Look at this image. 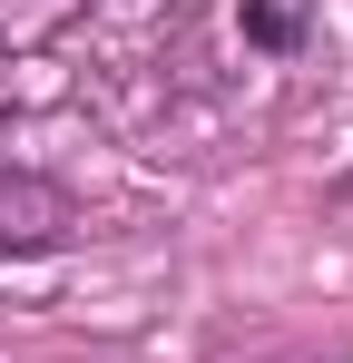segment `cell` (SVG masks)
Returning <instances> with one entry per match:
<instances>
[{
  "label": "cell",
  "mask_w": 353,
  "mask_h": 363,
  "mask_svg": "<svg viewBox=\"0 0 353 363\" xmlns=\"http://www.w3.org/2000/svg\"><path fill=\"white\" fill-rule=\"evenodd\" d=\"M59 236H69V206L0 157V245H59Z\"/></svg>",
  "instance_id": "1"
},
{
  "label": "cell",
  "mask_w": 353,
  "mask_h": 363,
  "mask_svg": "<svg viewBox=\"0 0 353 363\" xmlns=\"http://www.w3.org/2000/svg\"><path fill=\"white\" fill-rule=\"evenodd\" d=\"M344 196H353V177H344Z\"/></svg>",
  "instance_id": "2"
}]
</instances>
